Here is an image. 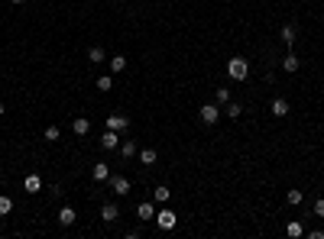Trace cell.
<instances>
[{"instance_id": "cell-1", "label": "cell", "mask_w": 324, "mask_h": 239, "mask_svg": "<svg viewBox=\"0 0 324 239\" xmlns=\"http://www.w3.org/2000/svg\"><path fill=\"white\" fill-rule=\"evenodd\" d=\"M227 75H230L233 81H247V75H250V62L243 58V55H233L230 62H227Z\"/></svg>"}, {"instance_id": "cell-2", "label": "cell", "mask_w": 324, "mask_h": 239, "mask_svg": "<svg viewBox=\"0 0 324 239\" xmlns=\"http://www.w3.org/2000/svg\"><path fill=\"white\" fill-rule=\"evenodd\" d=\"M156 226H159V230H165V233L175 230V226H178V213H175V210H169L165 204H162V207L156 210Z\"/></svg>"}, {"instance_id": "cell-3", "label": "cell", "mask_w": 324, "mask_h": 239, "mask_svg": "<svg viewBox=\"0 0 324 239\" xmlns=\"http://www.w3.org/2000/svg\"><path fill=\"white\" fill-rule=\"evenodd\" d=\"M198 116H201V123H208V126H214L217 120H221V107L217 104H204V107L198 110Z\"/></svg>"}, {"instance_id": "cell-4", "label": "cell", "mask_w": 324, "mask_h": 239, "mask_svg": "<svg viewBox=\"0 0 324 239\" xmlns=\"http://www.w3.org/2000/svg\"><path fill=\"white\" fill-rule=\"evenodd\" d=\"M269 113L276 116V120H282V116H289V113H292V104H289L286 97H276V101L269 104Z\"/></svg>"}, {"instance_id": "cell-5", "label": "cell", "mask_w": 324, "mask_h": 239, "mask_svg": "<svg viewBox=\"0 0 324 239\" xmlns=\"http://www.w3.org/2000/svg\"><path fill=\"white\" fill-rule=\"evenodd\" d=\"M107 181H110V191H114V194H120V197H124V194H130V178H124V175H110Z\"/></svg>"}, {"instance_id": "cell-6", "label": "cell", "mask_w": 324, "mask_h": 239, "mask_svg": "<svg viewBox=\"0 0 324 239\" xmlns=\"http://www.w3.org/2000/svg\"><path fill=\"white\" fill-rule=\"evenodd\" d=\"M100 149H107V152L120 149V133H117V130H107L104 136H100Z\"/></svg>"}, {"instance_id": "cell-7", "label": "cell", "mask_w": 324, "mask_h": 239, "mask_svg": "<svg viewBox=\"0 0 324 239\" xmlns=\"http://www.w3.org/2000/svg\"><path fill=\"white\" fill-rule=\"evenodd\" d=\"M127 126H130V120H127L124 113H107V130H117V133H124Z\"/></svg>"}, {"instance_id": "cell-8", "label": "cell", "mask_w": 324, "mask_h": 239, "mask_svg": "<svg viewBox=\"0 0 324 239\" xmlns=\"http://www.w3.org/2000/svg\"><path fill=\"white\" fill-rule=\"evenodd\" d=\"M136 220H143V223H149V220H156V204L143 201V204L136 207Z\"/></svg>"}, {"instance_id": "cell-9", "label": "cell", "mask_w": 324, "mask_h": 239, "mask_svg": "<svg viewBox=\"0 0 324 239\" xmlns=\"http://www.w3.org/2000/svg\"><path fill=\"white\" fill-rule=\"evenodd\" d=\"M100 220H104V223H117V220H120V207H117V204H104V207H100Z\"/></svg>"}, {"instance_id": "cell-10", "label": "cell", "mask_w": 324, "mask_h": 239, "mask_svg": "<svg viewBox=\"0 0 324 239\" xmlns=\"http://www.w3.org/2000/svg\"><path fill=\"white\" fill-rule=\"evenodd\" d=\"M298 68H301V58H298L295 52H289L286 58H282V71H289V75H295Z\"/></svg>"}, {"instance_id": "cell-11", "label": "cell", "mask_w": 324, "mask_h": 239, "mask_svg": "<svg viewBox=\"0 0 324 239\" xmlns=\"http://www.w3.org/2000/svg\"><path fill=\"white\" fill-rule=\"evenodd\" d=\"M91 178H94V181H107V178H110V165L107 162H94Z\"/></svg>"}, {"instance_id": "cell-12", "label": "cell", "mask_w": 324, "mask_h": 239, "mask_svg": "<svg viewBox=\"0 0 324 239\" xmlns=\"http://www.w3.org/2000/svg\"><path fill=\"white\" fill-rule=\"evenodd\" d=\"M71 130H75V136H88L91 133V120L88 116H78L75 123H71Z\"/></svg>"}, {"instance_id": "cell-13", "label": "cell", "mask_w": 324, "mask_h": 239, "mask_svg": "<svg viewBox=\"0 0 324 239\" xmlns=\"http://www.w3.org/2000/svg\"><path fill=\"white\" fill-rule=\"evenodd\" d=\"M23 187H26L30 194H39V191H42V178H39V175H26Z\"/></svg>"}, {"instance_id": "cell-14", "label": "cell", "mask_w": 324, "mask_h": 239, "mask_svg": "<svg viewBox=\"0 0 324 239\" xmlns=\"http://www.w3.org/2000/svg\"><path fill=\"white\" fill-rule=\"evenodd\" d=\"M75 220H78L75 207H62V210H59V223H62V226H71Z\"/></svg>"}, {"instance_id": "cell-15", "label": "cell", "mask_w": 324, "mask_h": 239, "mask_svg": "<svg viewBox=\"0 0 324 239\" xmlns=\"http://www.w3.org/2000/svg\"><path fill=\"white\" fill-rule=\"evenodd\" d=\"M279 39H282V42H286L289 49L295 46V39H298V32H295V26H282V32H279Z\"/></svg>"}, {"instance_id": "cell-16", "label": "cell", "mask_w": 324, "mask_h": 239, "mask_svg": "<svg viewBox=\"0 0 324 239\" xmlns=\"http://www.w3.org/2000/svg\"><path fill=\"white\" fill-rule=\"evenodd\" d=\"M104 58H107V52H104L100 46H91V49H88V62H91V65H100Z\"/></svg>"}, {"instance_id": "cell-17", "label": "cell", "mask_w": 324, "mask_h": 239, "mask_svg": "<svg viewBox=\"0 0 324 239\" xmlns=\"http://www.w3.org/2000/svg\"><path fill=\"white\" fill-rule=\"evenodd\" d=\"M120 155H124V159H133V155H136V142H133V139H120Z\"/></svg>"}, {"instance_id": "cell-18", "label": "cell", "mask_w": 324, "mask_h": 239, "mask_svg": "<svg viewBox=\"0 0 324 239\" xmlns=\"http://www.w3.org/2000/svg\"><path fill=\"white\" fill-rule=\"evenodd\" d=\"M156 159H159L156 149H143V152H139V165H156Z\"/></svg>"}, {"instance_id": "cell-19", "label": "cell", "mask_w": 324, "mask_h": 239, "mask_svg": "<svg viewBox=\"0 0 324 239\" xmlns=\"http://www.w3.org/2000/svg\"><path fill=\"white\" fill-rule=\"evenodd\" d=\"M169 194H172L169 187H165V185H159V187L153 191V201H156V204H165V201H169Z\"/></svg>"}, {"instance_id": "cell-20", "label": "cell", "mask_w": 324, "mask_h": 239, "mask_svg": "<svg viewBox=\"0 0 324 239\" xmlns=\"http://www.w3.org/2000/svg\"><path fill=\"white\" fill-rule=\"evenodd\" d=\"M286 233H289V236H292V239H298V236H305V226H301L298 220H292V223L286 226Z\"/></svg>"}, {"instance_id": "cell-21", "label": "cell", "mask_w": 324, "mask_h": 239, "mask_svg": "<svg viewBox=\"0 0 324 239\" xmlns=\"http://www.w3.org/2000/svg\"><path fill=\"white\" fill-rule=\"evenodd\" d=\"M110 71H127V58H124V55H114V58H110Z\"/></svg>"}, {"instance_id": "cell-22", "label": "cell", "mask_w": 324, "mask_h": 239, "mask_svg": "<svg viewBox=\"0 0 324 239\" xmlns=\"http://www.w3.org/2000/svg\"><path fill=\"white\" fill-rule=\"evenodd\" d=\"M286 201H289V207H298V204L305 201V194H301V191H289V194H286Z\"/></svg>"}, {"instance_id": "cell-23", "label": "cell", "mask_w": 324, "mask_h": 239, "mask_svg": "<svg viewBox=\"0 0 324 239\" xmlns=\"http://www.w3.org/2000/svg\"><path fill=\"white\" fill-rule=\"evenodd\" d=\"M224 113L230 116V120H240V113H243V107H240V104H233V101H230V104H227V110H224Z\"/></svg>"}, {"instance_id": "cell-24", "label": "cell", "mask_w": 324, "mask_h": 239, "mask_svg": "<svg viewBox=\"0 0 324 239\" xmlns=\"http://www.w3.org/2000/svg\"><path fill=\"white\" fill-rule=\"evenodd\" d=\"M10 210H13V201H10L7 194H0V216H7Z\"/></svg>"}, {"instance_id": "cell-25", "label": "cell", "mask_w": 324, "mask_h": 239, "mask_svg": "<svg viewBox=\"0 0 324 239\" xmlns=\"http://www.w3.org/2000/svg\"><path fill=\"white\" fill-rule=\"evenodd\" d=\"M214 97H217V104H224V107L230 104V91H227V87H217V91H214Z\"/></svg>"}, {"instance_id": "cell-26", "label": "cell", "mask_w": 324, "mask_h": 239, "mask_svg": "<svg viewBox=\"0 0 324 239\" xmlns=\"http://www.w3.org/2000/svg\"><path fill=\"white\" fill-rule=\"evenodd\" d=\"M42 139H46V142H59V126H46Z\"/></svg>"}, {"instance_id": "cell-27", "label": "cell", "mask_w": 324, "mask_h": 239, "mask_svg": "<svg viewBox=\"0 0 324 239\" xmlns=\"http://www.w3.org/2000/svg\"><path fill=\"white\" fill-rule=\"evenodd\" d=\"M110 87H114V81H110V75H104V78H97V91H104L107 94Z\"/></svg>"}, {"instance_id": "cell-28", "label": "cell", "mask_w": 324, "mask_h": 239, "mask_svg": "<svg viewBox=\"0 0 324 239\" xmlns=\"http://www.w3.org/2000/svg\"><path fill=\"white\" fill-rule=\"evenodd\" d=\"M311 210H315V216H324V197H318V201H315V207H311Z\"/></svg>"}, {"instance_id": "cell-29", "label": "cell", "mask_w": 324, "mask_h": 239, "mask_svg": "<svg viewBox=\"0 0 324 239\" xmlns=\"http://www.w3.org/2000/svg\"><path fill=\"white\" fill-rule=\"evenodd\" d=\"M10 3H26V0H10Z\"/></svg>"}, {"instance_id": "cell-30", "label": "cell", "mask_w": 324, "mask_h": 239, "mask_svg": "<svg viewBox=\"0 0 324 239\" xmlns=\"http://www.w3.org/2000/svg\"><path fill=\"white\" fill-rule=\"evenodd\" d=\"M0 113H3V101H0Z\"/></svg>"}]
</instances>
